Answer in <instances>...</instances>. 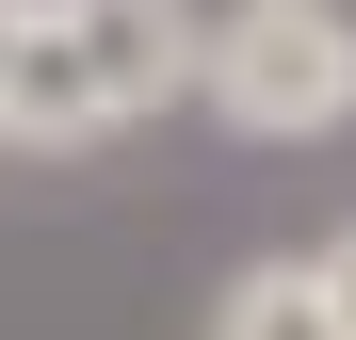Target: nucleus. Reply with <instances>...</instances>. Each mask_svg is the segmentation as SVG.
<instances>
[{
  "mask_svg": "<svg viewBox=\"0 0 356 340\" xmlns=\"http://www.w3.org/2000/svg\"><path fill=\"white\" fill-rule=\"evenodd\" d=\"M195 49H211L195 0H17L0 146H113L130 113L195 97Z\"/></svg>",
  "mask_w": 356,
  "mask_h": 340,
  "instance_id": "1",
  "label": "nucleus"
},
{
  "mask_svg": "<svg viewBox=\"0 0 356 340\" xmlns=\"http://www.w3.org/2000/svg\"><path fill=\"white\" fill-rule=\"evenodd\" d=\"M195 97L243 146H324V130H356V17L340 0H211Z\"/></svg>",
  "mask_w": 356,
  "mask_h": 340,
  "instance_id": "2",
  "label": "nucleus"
},
{
  "mask_svg": "<svg viewBox=\"0 0 356 340\" xmlns=\"http://www.w3.org/2000/svg\"><path fill=\"white\" fill-rule=\"evenodd\" d=\"M195 340H340V308H324V259H243L211 292V324Z\"/></svg>",
  "mask_w": 356,
  "mask_h": 340,
  "instance_id": "3",
  "label": "nucleus"
},
{
  "mask_svg": "<svg viewBox=\"0 0 356 340\" xmlns=\"http://www.w3.org/2000/svg\"><path fill=\"white\" fill-rule=\"evenodd\" d=\"M324 259V308H340V340H356V227H340V243H308Z\"/></svg>",
  "mask_w": 356,
  "mask_h": 340,
  "instance_id": "4",
  "label": "nucleus"
}]
</instances>
